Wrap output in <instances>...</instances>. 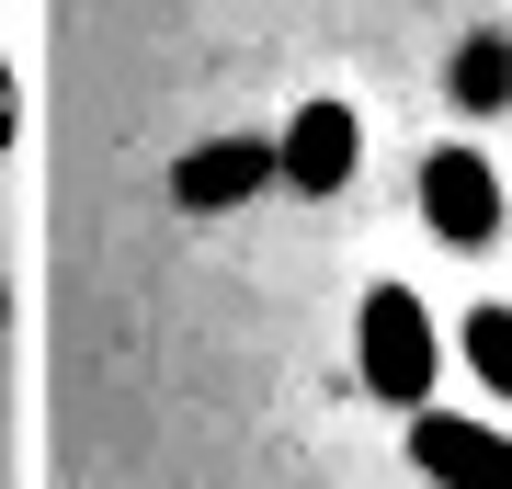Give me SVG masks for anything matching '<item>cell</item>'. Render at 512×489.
Returning a JSON list of instances; mask_svg holds the SVG:
<instances>
[{"label":"cell","mask_w":512,"mask_h":489,"mask_svg":"<svg viewBox=\"0 0 512 489\" xmlns=\"http://www.w3.org/2000/svg\"><path fill=\"white\" fill-rule=\"evenodd\" d=\"M365 171V114L353 103H296L285 114V137H274V182H296V194H342V182Z\"/></svg>","instance_id":"2"},{"label":"cell","mask_w":512,"mask_h":489,"mask_svg":"<svg viewBox=\"0 0 512 489\" xmlns=\"http://www.w3.org/2000/svg\"><path fill=\"white\" fill-rule=\"evenodd\" d=\"M444 80H456V103H467V114H490V103H512V46H501V35H467Z\"/></svg>","instance_id":"6"},{"label":"cell","mask_w":512,"mask_h":489,"mask_svg":"<svg viewBox=\"0 0 512 489\" xmlns=\"http://www.w3.org/2000/svg\"><path fill=\"white\" fill-rule=\"evenodd\" d=\"M262 182H274V137H217V148H194V160L171 171V194H183L194 217H217V205L262 194Z\"/></svg>","instance_id":"5"},{"label":"cell","mask_w":512,"mask_h":489,"mask_svg":"<svg viewBox=\"0 0 512 489\" xmlns=\"http://www.w3.org/2000/svg\"><path fill=\"white\" fill-rule=\"evenodd\" d=\"M353 364H365V399L421 410V399H433V364H444L433 308H421L410 285H376V296H365V319H353Z\"/></svg>","instance_id":"1"},{"label":"cell","mask_w":512,"mask_h":489,"mask_svg":"<svg viewBox=\"0 0 512 489\" xmlns=\"http://www.w3.org/2000/svg\"><path fill=\"white\" fill-rule=\"evenodd\" d=\"M421 228L456 239V251H490L501 239V171L478 160V148H433V160H421Z\"/></svg>","instance_id":"3"},{"label":"cell","mask_w":512,"mask_h":489,"mask_svg":"<svg viewBox=\"0 0 512 489\" xmlns=\"http://www.w3.org/2000/svg\"><path fill=\"white\" fill-rule=\"evenodd\" d=\"M456 353L478 364L490 399H512V308H467V319H456Z\"/></svg>","instance_id":"7"},{"label":"cell","mask_w":512,"mask_h":489,"mask_svg":"<svg viewBox=\"0 0 512 489\" xmlns=\"http://www.w3.org/2000/svg\"><path fill=\"white\" fill-rule=\"evenodd\" d=\"M410 467L433 489H512V433H490V421H456L421 399L410 410Z\"/></svg>","instance_id":"4"}]
</instances>
